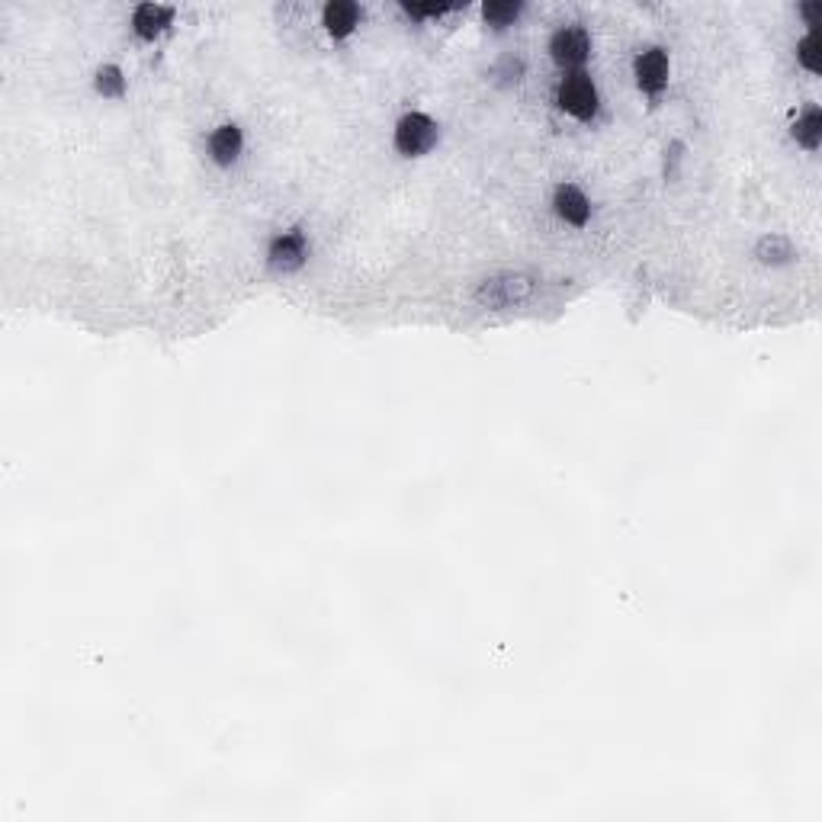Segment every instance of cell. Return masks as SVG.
I'll return each mask as SVG.
<instances>
[{
  "label": "cell",
  "mask_w": 822,
  "mask_h": 822,
  "mask_svg": "<svg viewBox=\"0 0 822 822\" xmlns=\"http://www.w3.org/2000/svg\"><path fill=\"white\" fill-rule=\"evenodd\" d=\"M206 148H209L212 164L232 167L241 158V151H245V132H241V126H235V123H222L209 132Z\"/></svg>",
  "instance_id": "cell-8"
},
{
  "label": "cell",
  "mask_w": 822,
  "mask_h": 822,
  "mask_svg": "<svg viewBox=\"0 0 822 822\" xmlns=\"http://www.w3.org/2000/svg\"><path fill=\"white\" fill-rule=\"evenodd\" d=\"M402 10L415 20H434V17H444V13H450L453 7H402Z\"/></svg>",
  "instance_id": "cell-16"
},
{
  "label": "cell",
  "mask_w": 822,
  "mask_h": 822,
  "mask_svg": "<svg viewBox=\"0 0 822 822\" xmlns=\"http://www.w3.org/2000/svg\"><path fill=\"white\" fill-rule=\"evenodd\" d=\"M363 23V10L357 4H344V0H334L322 10V26L331 39H350L357 33V26Z\"/></svg>",
  "instance_id": "cell-10"
},
{
  "label": "cell",
  "mask_w": 822,
  "mask_h": 822,
  "mask_svg": "<svg viewBox=\"0 0 822 822\" xmlns=\"http://www.w3.org/2000/svg\"><path fill=\"white\" fill-rule=\"evenodd\" d=\"M171 23H174V10L161 4H142L132 13V33L142 42H155L171 29Z\"/></svg>",
  "instance_id": "cell-9"
},
{
  "label": "cell",
  "mask_w": 822,
  "mask_h": 822,
  "mask_svg": "<svg viewBox=\"0 0 822 822\" xmlns=\"http://www.w3.org/2000/svg\"><path fill=\"white\" fill-rule=\"evenodd\" d=\"M797 62H800L806 71H810V74H816V71H819V58H816V36H813V33L800 39V45H797Z\"/></svg>",
  "instance_id": "cell-15"
},
{
  "label": "cell",
  "mask_w": 822,
  "mask_h": 822,
  "mask_svg": "<svg viewBox=\"0 0 822 822\" xmlns=\"http://www.w3.org/2000/svg\"><path fill=\"white\" fill-rule=\"evenodd\" d=\"M550 55L562 71H582L591 58V39L582 26H562L550 39Z\"/></svg>",
  "instance_id": "cell-5"
},
{
  "label": "cell",
  "mask_w": 822,
  "mask_h": 822,
  "mask_svg": "<svg viewBox=\"0 0 822 822\" xmlns=\"http://www.w3.org/2000/svg\"><path fill=\"white\" fill-rule=\"evenodd\" d=\"M755 257L761 264H771V267L790 264L794 261V245H790V238H784V235H765L755 245Z\"/></svg>",
  "instance_id": "cell-11"
},
{
  "label": "cell",
  "mask_w": 822,
  "mask_h": 822,
  "mask_svg": "<svg viewBox=\"0 0 822 822\" xmlns=\"http://www.w3.org/2000/svg\"><path fill=\"white\" fill-rule=\"evenodd\" d=\"M94 87H97L100 97L116 100V97L126 94V78H123V71H119L116 65H103L97 71V78H94Z\"/></svg>",
  "instance_id": "cell-13"
},
{
  "label": "cell",
  "mask_w": 822,
  "mask_h": 822,
  "mask_svg": "<svg viewBox=\"0 0 822 822\" xmlns=\"http://www.w3.org/2000/svg\"><path fill=\"white\" fill-rule=\"evenodd\" d=\"M309 261V235L302 228H283L270 238L267 245V267L280 277L289 273H299Z\"/></svg>",
  "instance_id": "cell-4"
},
{
  "label": "cell",
  "mask_w": 822,
  "mask_h": 822,
  "mask_svg": "<svg viewBox=\"0 0 822 822\" xmlns=\"http://www.w3.org/2000/svg\"><path fill=\"white\" fill-rule=\"evenodd\" d=\"M521 13H524L521 4H485V7H482L485 23L495 26V29H508V26H514Z\"/></svg>",
  "instance_id": "cell-14"
},
{
  "label": "cell",
  "mask_w": 822,
  "mask_h": 822,
  "mask_svg": "<svg viewBox=\"0 0 822 822\" xmlns=\"http://www.w3.org/2000/svg\"><path fill=\"white\" fill-rule=\"evenodd\" d=\"M437 142H440V126L428 113H418V110L405 113L399 123H395L392 145L402 158H424L428 151H434Z\"/></svg>",
  "instance_id": "cell-3"
},
{
  "label": "cell",
  "mask_w": 822,
  "mask_h": 822,
  "mask_svg": "<svg viewBox=\"0 0 822 822\" xmlns=\"http://www.w3.org/2000/svg\"><path fill=\"white\" fill-rule=\"evenodd\" d=\"M816 13H819V4H806L803 7V17H806V23H810V26H816Z\"/></svg>",
  "instance_id": "cell-17"
},
{
  "label": "cell",
  "mask_w": 822,
  "mask_h": 822,
  "mask_svg": "<svg viewBox=\"0 0 822 822\" xmlns=\"http://www.w3.org/2000/svg\"><path fill=\"white\" fill-rule=\"evenodd\" d=\"M553 209H556V216L572 228H585L591 222V200L585 196V190L575 187V184H559L556 187Z\"/></svg>",
  "instance_id": "cell-7"
},
{
  "label": "cell",
  "mask_w": 822,
  "mask_h": 822,
  "mask_svg": "<svg viewBox=\"0 0 822 822\" xmlns=\"http://www.w3.org/2000/svg\"><path fill=\"white\" fill-rule=\"evenodd\" d=\"M556 103L559 110L578 119V123H595L598 113H601V94H598V84L588 78L585 71H575V74H566V78L559 81L556 87Z\"/></svg>",
  "instance_id": "cell-2"
},
{
  "label": "cell",
  "mask_w": 822,
  "mask_h": 822,
  "mask_svg": "<svg viewBox=\"0 0 822 822\" xmlns=\"http://www.w3.org/2000/svg\"><path fill=\"white\" fill-rule=\"evenodd\" d=\"M668 71H672V65H668L665 49H646V52H639L633 62L636 87L643 90L646 97H659L668 87Z\"/></svg>",
  "instance_id": "cell-6"
},
{
  "label": "cell",
  "mask_w": 822,
  "mask_h": 822,
  "mask_svg": "<svg viewBox=\"0 0 822 822\" xmlns=\"http://www.w3.org/2000/svg\"><path fill=\"white\" fill-rule=\"evenodd\" d=\"M794 139L806 151H816L819 148V142H822V116H819L816 106H806L803 116L794 123Z\"/></svg>",
  "instance_id": "cell-12"
},
{
  "label": "cell",
  "mask_w": 822,
  "mask_h": 822,
  "mask_svg": "<svg viewBox=\"0 0 822 822\" xmlns=\"http://www.w3.org/2000/svg\"><path fill=\"white\" fill-rule=\"evenodd\" d=\"M537 277H530V273H495V277H485L473 299L479 302L482 309H492V312H501V309H514L527 302L530 296L537 293Z\"/></svg>",
  "instance_id": "cell-1"
}]
</instances>
